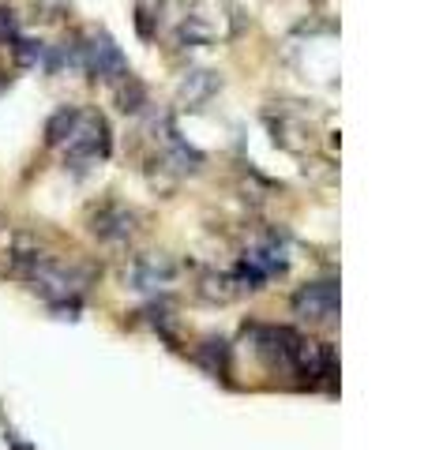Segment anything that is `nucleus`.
Wrapping results in <instances>:
<instances>
[{
  "label": "nucleus",
  "instance_id": "obj_1",
  "mask_svg": "<svg viewBox=\"0 0 428 450\" xmlns=\"http://www.w3.org/2000/svg\"><path fill=\"white\" fill-rule=\"evenodd\" d=\"M91 282H94V267L64 263V259H53V255H45L27 278V285L42 300H49L53 308H72V312L79 308V297L91 289Z\"/></svg>",
  "mask_w": 428,
  "mask_h": 450
},
{
  "label": "nucleus",
  "instance_id": "obj_2",
  "mask_svg": "<svg viewBox=\"0 0 428 450\" xmlns=\"http://www.w3.org/2000/svg\"><path fill=\"white\" fill-rule=\"evenodd\" d=\"M244 338L252 342L256 357L263 360L271 372L293 375V360H297V345L304 334H297L293 327H274V323H252L244 327Z\"/></svg>",
  "mask_w": 428,
  "mask_h": 450
},
{
  "label": "nucleus",
  "instance_id": "obj_3",
  "mask_svg": "<svg viewBox=\"0 0 428 450\" xmlns=\"http://www.w3.org/2000/svg\"><path fill=\"white\" fill-rule=\"evenodd\" d=\"M64 154L72 165L83 162H98V158H109V124L102 113H91V109H79L72 132L64 139Z\"/></svg>",
  "mask_w": 428,
  "mask_h": 450
},
{
  "label": "nucleus",
  "instance_id": "obj_4",
  "mask_svg": "<svg viewBox=\"0 0 428 450\" xmlns=\"http://www.w3.org/2000/svg\"><path fill=\"white\" fill-rule=\"evenodd\" d=\"M293 375H301V383L308 387H334L338 379V357H334V345L327 342H316V338H301L297 345V360H293Z\"/></svg>",
  "mask_w": 428,
  "mask_h": 450
},
{
  "label": "nucleus",
  "instance_id": "obj_5",
  "mask_svg": "<svg viewBox=\"0 0 428 450\" xmlns=\"http://www.w3.org/2000/svg\"><path fill=\"white\" fill-rule=\"evenodd\" d=\"M293 315L304 323H334L338 319V282L320 278V282H308L293 293L290 300Z\"/></svg>",
  "mask_w": 428,
  "mask_h": 450
},
{
  "label": "nucleus",
  "instance_id": "obj_6",
  "mask_svg": "<svg viewBox=\"0 0 428 450\" xmlns=\"http://www.w3.org/2000/svg\"><path fill=\"white\" fill-rule=\"evenodd\" d=\"M83 72H91L94 79H105V83H117V79L128 75V60L121 53V45L105 34V30H94L83 42Z\"/></svg>",
  "mask_w": 428,
  "mask_h": 450
},
{
  "label": "nucleus",
  "instance_id": "obj_7",
  "mask_svg": "<svg viewBox=\"0 0 428 450\" xmlns=\"http://www.w3.org/2000/svg\"><path fill=\"white\" fill-rule=\"evenodd\" d=\"M139 229V214L124 203H102L91 210V233L105 244H124Z\"/></svg>",
  "mask_w": 428,
  "mask_h": 450
},
{
  "label": "nucleus",
  "instance_id": "obj_8",
  "mask_svg": "<svg viewBox=\"0 0 428 450\" xmlns=\"http://www.w3.org/2000/svg\"><path fill=\"white\" fill-rule=\"evenodd\" d=\"M173 274H177L173 259L162 255V252H151V255H135L132 259L124 282H128V289H139V293H154V289L173 282Z\"/></svg>",
  "mask_w": 428,
  "mask_h": 450
},
{
  "label": "nucleus",
  "instance_id": "obj_9",
  "mask_svg": "<svg viewBox=\"0 0 428 450\" xmlns=\"http://www.w3.org/2000/svg\"><path fill=\"white\" fill-rule=\"evenodd\" d=\"M45 259L42 252V244H38L34 237H27V233H15L12 240L4 244V252H0V267H4V274H12V278H31V270L38 267Z\"/></svg>",
  "mask_w": 428,
  "mask_h": 450
},
{
  "label": "nucleus",
  "instance_id": "obj_10",
  "mask_svg": "<svg viewBox=\"0 0 428 450\" xmlns=\"http://www.w3.org/2000/svg\"><path fill=\"white\" fill-rule=\"evenodd\" d=\"M218 87H222V79H218L214 72H203V68H195V72H184L181 102L192 105V109H203V105L218 94Z\"/></svg>",
  "mask_w": 428,
  "mask_h": 450
},
{
  "label": "nucleus",
  "instance_id": "obj_11",
  "mask_svg": "<svg viewBox=\"0 0 428 450\" xmlns=\"http://www.w3.org/2000/svg\"><path fill=\"white\" fill-rule=\"evenodd\" d=\"M230 342L226 338H203L195 345V364L211 375H230Z\"/></svg>",
  "mask_w": 428,
  "mask_h": 450
},
{
  "label": "nucleus",
  "instance_id": "obj_12",
  "mask_svg": "<svg viewBox=\"0 0 428 450\" xmlns=\"http://www.w3.org/2000/svg\"><path fill=\"white\" fill-rule=\"evenodd\" d=\"M113 94H117V105H121L124 113H139V109L147 105V87L139 83L132 72H128L124 79H117V83H113Z\"/></svg>",
  "mask_w": 428,
  "mask_h": 450
},
{
  "label": "nucleus",
  "instance_id": "obj_13",
  "mask_svg": "<svg viewBox=\"0 0 428 450\" xmlns=\"http://www.w3.org/2000/svg\"><path fill=\"white\" fill-rule=\"evenodd\" d=\"M75 117H79V109H75V105L57 109V113L49 117V124H45V143H49V147H61L64 139H68V132H72Z\"/></svg>",
  "mask_w": 428,
  "mask_h": 450
},
{
  "label": "nucleus",
  "instance_id": "obj_14",
  "mask_svg": "<svg viewBox=\"0 0 428 450\" xmlns=\"http://www.w3.org/2000/svg\"><path fill=\"white\" fill-rule=\"evenodd\" d=\"M199 293H203L207 300H233L237 297V285L230 274H207L203 285H199Z\"/></svg>",
  "mask_w": 428,
  "mask_h": 450
},
{
  "label": "nucleus",
  "instance_id": "obj_15",
  "mask_svg": "<svg viewBox=\"0 0 428 450\" xmlns=\"http://www.w3.org/2000/svg\"><path fill=\"white\" fill-rule=\"evenodd\" d=\"M12 53H15V60H19L23 68H31V64H38V60H42L45 49H42V42H34V38H23V34H19L15 42H12Z\"/></svg>",
  "mask_w": 428,
  "mask_h": 450
},
{
  "label": "nucleus",
  "instance_id": "obj_16",
  "mask_svg": "<svg viewBox=\"0 0 428 450\" xmlns=\"http://www.w3.org/2000/svg\"><path fill=\"white\" fill-rule=\"evenodd\" d=\"M15 38H19V19H15V12H12V8H0V42L12 45Z\"/></svg>",
  "mask_w": 428,
  "mask_h": 450
}]
</instances>
